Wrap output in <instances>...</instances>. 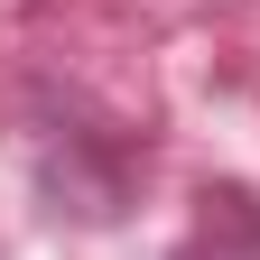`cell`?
Masks as SVG:
<instances>
[{
    "instance_id": "1",
    "label": "cell",
    "mask_w": 260,
    "mask_h": 260,
    "mask_svg": "<svg viewBox=\"0 0 260 260\" xmlns=\"http://www.w3.org/2000/svg\"><path fill=\"white\" fill-rule=\"evenodd\" d=\"M177 260H260V195H242V186H205Z\"/></svg>"
}]
</instances>
